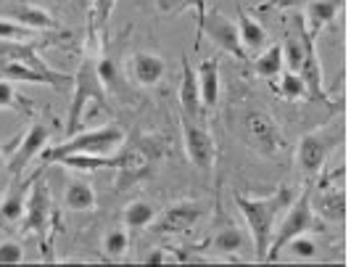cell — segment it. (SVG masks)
Listing matches in <instances>:
<instances>
[{
  "instance_id": "cell-1",
  "label": "cell",
  "mask_w": 351,
  "mask_h": 267,
  "mask_svg": "<svg viewBox=\"0 0 351 267\" xmlns=\"http://www.w3.org/2000/svg\"><path fill=\"white\" fill-rule=\"evenodd\" d=\"M293 191L291 188H275L269 196L254 198L243 196V194H235V207L241 209L243 220H246L248 235L254 241V254L259 262H267V251L272 244V235L278 231V220L280 214L293 204Z\"/></svg>"
},
{
  "instance_id": "cell-2",
  "label": "cell",
  "mask_w": 351,
  "mask_h": 267,
  "mask_svg": "<svg viewBox=\"0 0 351 267\" xmlns=\"http://www.w3.org/2000/svg\"><path fill=\"white\" fill-rule=\"evenodd\" d=\"M124 132L117 125H104L88 130V132H74L64 143L45 148L40 156L43 161H58L61 156L71 154H90V156H111L117 148H122Z\"/></svg>"
},
{
  "instance_id": "cell-3",
  "label": "cell",
  "mask_w": 351,
  "mask_h": 267,
  "mask_svg": "<svg viewBox=\"0 0 351 267\" xmlns=\"http://www.w3.org/2000/svg\"><path fill=\"white\" fill-rule=\"evenodd\" d=\"M71 88L74 90H71L69 114H66V127H64L66 138L80 130L82 117H85V108H88L90 101H95V104L104 106L106 82L101 80V74H98V58H93V56H85V58H82L80 69H77V74H74Z\"/></svg>"
},
{
  "instance_id": "cell-4",
  "label": "cell",
  "mask_w": 351,
  "mask_h": 267,
  "mask_svg": "<svg viewBox=\"0 0 351 267\" xmlns=\"http://www.w3.org/2000/svg\"><path fill=\"white\" fill-rule=\"evenodd\" d=\"M312 231H319V220H317L315 207H312V185H306L299 196L293 198V204L285 209V217H282V222L278 225L275 235H272V244H269V251H267V262L280 259L288 241H293L296 235H304V233Z\"/></svg>"
},
{
  "instance_id": "cell-5",
  "label": "cell",
  "mask_w": 351,
  "mask_h": 267,
  "mask_svg": "<svg viewBox=\"0 0 351 267\" xmlns=\"http://www.w3.org/2000/svg\"><path fill=\"white\" fill-rule=\"evenodd\" d=\"M241 130H243V138H246L248 146L262 156H280L282 151L288 148L278 119L272 114L262 111V108L246 111L243 119H241Z\"/></svg>"
},
{
  "instance_id": "cell-6",
  "label": "cell",
  "mask_w": 351,
  "mask_h": 267,
  "mask_svg": "<svg viewBox=\"0 0 351 267\" xmlns=\"http://www.w3.org/2000/svg\"><path fill=\"white\" fill-rule=\"evenodd\" d=\"M195 48L201 45L204 37H209L214 45H219L225 54L235 56L241 61H246L248 54L241 43V32H238V24H232L222 11L217 8H206L201 16H198V30H195Z\"/></svg>"
},
{
  "instance_id": "cell-7",
  "label": "cell",
  "mask_w": 351,
  "mask_h": 267,
  "mask_svg": "<svg viewBox=\"0 0 351 267\" xmlns=\"http://www.w3.org/2000/svg\"><path fill=\"white\" fill-rule=\"evenodd\" d=\"M338 138H341V130H335V127H319V130H312V132L301 135L296 156H299L301 170L309 178L319 175V170L325 167V159L335 148Z\"/></svg>"
},
{
  "instance_id": "cell-8",
  "label": "cell",
  "mask_w": 351,
  "mask_h": 267,
  "mask_svg": "<svg viewBox=\"0 0 351 267\" xmlns=\"http://www.w3.org/2000/svg\"><path fill=\"white\" fill-rule=\"evenodd\" d=\"M182 143H185V154L198 172H211L214 161H217V143L206 127L198 119H191L182 114Z\"/></svg>"
},
{
  "instance_id": "cell-9",
  "label": "cell",
  "mask_w": 351,
  "mask_h": 267,
  "mask_svg": "<svg viewBox=\"0 0 351 267\" xmlns=\"http://www.w3.org/2000/svg\"><path fill=\"white\" fill-rule=\"evenodd\" d=\"M296 27H299L301 40H304V64H301L299 74L304 77V82H306V88H309V98L325 104V106H333L330 98H328V93H325V82H322V67H319L317 45H315L317 37H312V32L306 30V21L301 16L296 19Z\"/></svg>"
},
{
  "instance_id": "cell-10",
  "label": "cell",
  "mask_w": 351,
  "mask_h": 267,
  "mask_svg": "<svg viewBox=\"0 0 351 267\" xmlns=\"http://www.w3.org/2000/svg\"><path fill=\"white\" fill-rule=\"evenodd\" d=\"M201 217H204V207L198 201H177L161 214H156L151 228L161 235H182V233L193 231Z\"/></svg>"
},
{
  "instance_id": "cell-11",
  "label": "cell",
  "mask_w": 351,
  "mask_h": 267,
  "mask_svg": "<svg viewBox=\"0 0 351 267\" xmlns=\"http://www.w3.org/2000/svg\"><path fill=\"white\" fill-rule=\"evenodd\" d=\"M0 74L5 80H19V82H40V85H53V88H66L74 82L71 74L56 69H37L29 64H21V61H3L0 64Z\"/></svg>"
},
{
  "instance_id": "cell-12",
  "label": "cell",
  "mask_w": 351,
  "mask_h": 267,
  "mask_svg": "<svg viewBox=\"0 0 351 267\" xmlns=\"http://www.w3.org/2000/svg\"><path fill=\"white\" fill-rule=\"evenodd\" d=\"M48 138H51V130H48L45 122H35V125L29 127V130L21 135L16 151H14V156H11V172H14V175H21V172L27 170V164H32V159L45 151Z\"/></svg>"
},
{
  "instance_id": "cell-13",
  "label": "cell",
  "mask_w": 351,
  "mask_h": 267,
  "mask_svg": "<svg viewBox=\"0 0 351 267\" xmlns=\"http://www.w3.org/2000/svg\"><path fill=\"white\" fill-rule=\"evenodd\" d=\"M48 217H51V194H48V185L40 183L35 185L32 180V188H29V196H27V209H24V231L27 233H43L48 228Z\"/></svg>"
},
{
  "instance_id": "cell-14",
  "label": "cell",
  "mask_w": 351,
  "mask_h": 267,
  "mask_svg": "<svg viewBox=\"0 0 351 267\" xmlns=\"http://www.w3.org/2000/svg\"><path fill=\"white\" fill-rule=\"evenodd\" d=\"M180 106L182 114L191 117V119H204L206 106H204V98H201V88H198V74L191 67L188 56L182 58V82H180Z\"/></svg>"
},
{
  "instance_id": "cell-15",
  "label": "cell",
  "mask_w": 351,
  "mask_h": 267,
  "mask_svg": "<svg viewBox=\"0 0 351 267\" xmlns=\"http://www.w3.org/2000/svg\"><path fill=\"white\" fill-rule=\"evenodd\" d=\"M130 74L132 80L143 88H154L161 82V77L167 74V61L158 54H135L130 56Z\"/></svg>"
},
{
  "instance_id": "cell-16",
  "label": "cell",
  "mask_w": 351,
  "mask_h": 267,
  "mask_svg": "<svg viewBox=\"0 0 351 267\" xmlns=\"http://www.w3.org/2000/svg\"><path fill=\"white\" fill-rule=\"evenodd\" d=\"M32 180H19V175H14L11 180V188L8 194L0 201V220L3 222H19L24 217V209H27V196H29V188H32Z\"/></svg>"
},
{
  "instance_id": "cell-17",
  "label": "cell",
  "mask_w": 351,
  "mask_h": 267,
  "mask_svg": "<svg viewBox=\"0 0 351 267\" xmlns=\"http://www.w3.org/2000/svg\"><path fill=\"white\" fill-rule=\"evenodd\" d=\"M3 16L14 19V21L29 27V30H37V32H40V30H56V19H53L45 8L32 5V3H14V5H8V8L3 11Z\"/></svg>"
},
{
  "instance_id": "cell-18",
  "label": "cell",
  "mask_w": 351,
  "mask_h": 267,
  "mask_svg": "<svg viewBox=\"0 0 351 267\" xmlns=\"http://www.w3.org/2000/svg\"><path fill=\"white\" fill-rule=\"evenodd\" d=\"M198 88H201V98L206 111L219 104V58H206L198 67Z\"/></svg>"
},
{
  "instance_id": "cell-19",
  "label": "cell",
  "mask_w": 351,
  "mask_h": 267,
  "mask_svg": "<svg viewBox=\"0 0 351 267\" xmlns=\"http://www.w3.org/2000/svg\"><path fill=\"white\" fill-rule=\"evenodd\" d=\"M238 32H241V43H243L246 54H259V51H264V45H267V30L254 16H248L243 5H238Z\"/></svg>"
},
{
  "instance_id": "cell-20",
  "label": "cell",
  "mask_w": 351,
  "mask_h": 267,
  "mask_svg": "<svg viewBox=\"0 0 351 267\" xmlns=\"http://www.w3.org/2000/svg\"><path fill=\"white\" fill-rule=\"evenodd\" d=\"M343 0H309L306 3V30L312 32V37H317L330 21L335 19L338 8Z\"/></svg>"
},
{
  "instance_id": "cell-21",
  "label": "cell",
  "mask_w": 351,
  "mask_h": 267,
  "mask_svg": "<svg viewBox=\"0 0 351 267\" xmlns=\"http://www.w3.org/2000/svg\"><path fill=\"white\" fill-rule=\"evenodd\" d=\"M322 188V194H319V198H317L312 207H317V212L322 214L325 220H343V214H346V196H343V191L341 188H335V185H330V183H322L319 185Z\"/></svg>"
},
{
  "instance_id": "cell-22",
  "label": "cell",
  "mask_w": 351,
  "mask_h": 267,
  "mask_svg": "<svg viewBox=\"0 0 351 267\" xmlns=\"http://www.w3.org/2000/svg\"><path fill=\"white\" fill-rule=\"evenodd\" d=\"M248 238H251L248 233H243L241 228H235V225L230 222V225H225V228H219V231H217L214 241H211V246L219 251V254H225L228 259H238L235 254L246 246Z\"/></svg>"
},
{
  "instance_id": "cell-23",
  "label": "cell",
  "mask_w": 351,
  "mask_h": 267,
  "mask_svg": "<svg viewBox=\"0 0 351 267\" xmlns=\"http://www.w3.org/2000/svg\"><path fill=\"white\" fill-rule=\"evenodd\" d=\"M64 207L71 212H90L95 209V191L85 180H71L64 191Z\"/></svg>"
},
{
  "instance_id": "cell-24",
  "label": "cell",
  "mask_w": 351,
  "mask_h": 267,
  "mask_svg": "<svg viewBox=\"0 0 351 267\" xmlns=\"http://www.w3.org/2000/svg\"><path fill=\"white\" fill-rule=\"evenodd\" d=\"M282 67H285V56H282L280 43H275V45L264 48L262 54L254 58V71H256L262 80H278Z\"/></svg>"
},
{
  "instance_id": "cell-25",
  "label": "cell",
  "mask_w": 351,
  "mask_h": 267,
  "mask_svg": "<svg viewBox=\"0 0 351 267\" xmlns=\"http://www.w3.org/2000/svg\"><path fill=\"white\" fill-rule=\"evenodd\" d=\"M156 207L148 204V201H132L127 204L124 209V225L132 228V231H143V228H151L154 220H156Z\"/></svg>"
},
{
  "instance_id": "cell-26",
  "label": "cell",
  "mask_w": 351,
  "mask_h": 267,
  "mask_svg": "<svg viewBox=\"0 0 351 267\" xmlns=\"http://www.w3.org/2000/svg\"><path fill=\"white\" fill-rule=\"evenodd\" d=\"M0 108H14V111H21V114H29L32 101L19 95V90L14 88L11 80H0Z\"/></svg>"
},
{
  "instance_id": "cell-27",
  "label": "cell",
  "mask_w": 351,
  "mask_h": 267,
  "mask_svg": "<svg viewBox=\"0 0 351 267\" xmlns=\"http://www.w3.org/2000/svg\"><path fill=\"white\" fill-rule=\"evenodd\" d=\"M278 93H280L285 101H301V98L309 95V88H306V82H304V77H301L299 71H285L280 77Z\"/></svg>"
},
{
  "instance_id": "cell-28",
  "label": "cell",
  "mask_w": 351,
  "mask_h": 267,
  "mask_svg": "<svg viewBox=\"0 0 351 267\" xmlns=\"http://www.w3.org/2000/svg\"><path fill=\"white\" fill-rule=\"evenodd\" d=\"M35 37V30L19 24L14 19H0V40L3 43H29Z\"/></svg>"
},
{
  "instance_id": "cell-29",
  "label": "cell",
  "mask_w": 351,
  "mask_h": 267,
  "mask_svg": "<svg viewBox=\"0 0 351 267\" xmlns=\"http://www.w3.org/2000/svg\"><path fill=\"white\" fill-rule=\"evenodd\" d=\"M282 56H285L288 71H301V64H304V40H301L299 27H296V37L288 35V40L282 43Z\"/></svg>"
},
{
  "instance_id": "cell-30",
  "label": "cell",
  "mask_w": 351,
  "mask_h": 267,
  "mask_svg": "<svg viewBox=\"0 0 351 267\" xmlns=\"http://www.w3.org/2000/svg\"><path fill=\"white\" fill-rule=\"evenodd\" d=\"M154 5L161 16H175L180 11H188V8H195L198 16L206 11V0H154Z\"/></svg>"
},
{
  "instance_id": "cell-31",
  "label": "cell",
  "mask_w": 351,
  "mask_h": 267,
  "mask_svg": "<svg viewBox=\"0 0 351 267\" xmlns=\"http://www.w3.org/2000/svg\"><path fill=\"white\" fill-rule=\"evenodd\" d=\"M282 251H288L293 259L309 262V259H315L317 257V244H315V238H309V233H304V235H296L293 241H288V246H285Z\"/></svg>"
},
{
  "instance_id": "cell-32",
  "label": "cell",
  "mask_w": 351,
  "mask_h": 267,
  "mask_svg": "<svg viewBox=\"0 0 351 267\" xmlns=\"http://www.w3.org/2000/svg\"><path fill=\"white\" fill-rule=\"evenodd\" d=\"M127 246H130V235H127V231H122V228L111 231L108 235H106V241H104V249H106V254H108L111 259H119V257H124V254H127Z\"/></svg>"
},
{
  "instance_id": "cell-33",
  "label": "cell",
  "mask_w": 351,
  "mask_h": 267,
  "mask_svg": "<svg viewBox=\"0 0 351 267\" xmlns=\"http://www.w3.org/2000/svg\"><path fill=\"white\" fill-rule=\"evenodd\" d=\"M24 259V249L16 241H3L0 244V265H19Z\"/></svg>"
},
{
  "instance_id": "cell-34",
  "label": "cell",
  "mask_w": 351,
  "mask_h": 267,
  "mask_svg": "<svg viewBox=\"0 0 351 267\" xmlns=\"http://www.w3.org/2000/svg\"><path fill=\"white\" fill-rule=\"evenodd\" d=\"M117 0H93V21L106 30L108 27V19H111V11H114Z\"/></svg>"
},
{
  "instance_id": "cell-35",
  "label": "cell",
  "mask_w": 351,
  "mask_h": 267,
  "mask_svg": "<svg viewBox=\"0 0 351 267\" xmlns=\"http://www.w3.org/2000/svg\"><path fill=\"white\" fill-rule=\"evenodd\" d=\"M98 74H101V80L106 82V88H108V85H114V82L119 80V69H117L114 58H108V56L98 58Z\"/></svg>"
},
{
  "instance_id": "cell-36",
  "label": "cell",
  "mask_w": 351,
  "mask_h": 267,
  "mask_svg": "<svg viewBox=\"0 0 351 267\" xmlns=\"http://www.w3.org/2000/svg\"><path fill=\"white\" fill-rule=\"evenodd\" d=\"M169 257H167V249H151L145 257H143V262L145 265H164Z\"/></svg>"
},
{
  "instance_id": "cell-37",
  "label": "cell",
  "mask_w": 351,
  "mask_h": 267,
  "mask_svg": "<svg viewBox=\"0 0 351 267\" xmlns=\"http://www.w3.org/2000/svg\"><path fill=\"white\" fill-rule=\"evenodd\" d=\"M21 138H14L11 143H0V170L5 167V161H8V156H14V151H16V146Z\"/></svg>"
},
{
  "instance_id": "cell-38",
  "label": "cell",
  "mask_w": 351,
  "mask_h": 267,
  "mask_svg": "<svg viewBox=\"0 0 351 267\" xmlns=\"http://www.w3.org/2000/svg\"><path fill=\"white\" fill-rule=\"evenodd\" d=\"M291 0H267V3H262L259 5V11H267V8H280V5H288Z\"/></svg>"
}]
</instances>
